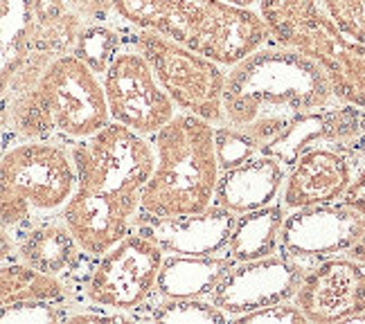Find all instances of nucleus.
<instances>
[{
    "label": "nucleus",
    "mask_w": 365,
    "mask_h": 324,
    "mask_svg": "<svg viewBox=\"0 0 365 324\" xmlns=\"http://www.w3.org/2000/svg\"><path fill=\"white\" fill-rule=\"evenodd\" d=\"M334 104L341 102L322 68L289 46H262L226 75V124L248 131L262 147L273 142L291 117Z\"/></svg>",
    "instance_id": "1"
},
{
    "label": "nucleus",
    "mask_w": 365,
    "mask_h": 324,
    "mask_svg": "<svg viewBox=\"0 0 365 324\" xmlns=\"http://www.w3.org/2000/svg\"><path fill=\"white\" fill-rule=\"evenodd\" d=\"M133 30L156 32L221 66H235L266 46L271 30L252 7L223 0H113Z\"/></svg>",
    "instance_id": "2"
},
{
    "label": "nucleus",
    "mask_w": 365,
    "mask_h": 324,
    "mask_svg": "<svg viewBox=\"0 0 365 324\" xmlns=\"http://www.w3.org/2000/svg\"><path fill=\"white\" fill-rule=\"evenodd\" d=\"M156 167L143 189L135 219H170L199 214L215 203L219 160L215 124L192 113H176L151 135Z\"/></svg>",
    "instance_id": "3"
},
{
    "label": "nucleus",
    "mask_w": 365,
    "mask_h": 324,
    "mask_svg": "<svg viewBox=\"0 0 365 324\" xmlns=\"http://www.w3.org/2000/svg\"><path fill=\"white\" fill-rule=\"evenodd\" d=\"M70 153L77 167V189L68 203L131 225L156 167L153 145L110 120L102 131L77 140Z\"/></svg>",
    "instance_id": "4"
},
{
    "label": "nucleus",
    "mask_w": 365,
    "mask_h": 324,
    "mask_svg": "<svg viewBox=\"0 0 365 324\" xmlns=\"http://www.w3.org/2000/svg\"><path fill=\"white\" fill-rule=\"evenodd\" d=\"M131 43L145 54L176 108L203 117L215 126L226 124V113H223L226 66L156 32L135 30Z\"/></svg>",
    "instance_id": "5"
},
{
    "label": "nucleus",
    "mask_w": 365,
    "mask_h": 324,
    "mask_svg": "<svg viewBox=\"0 0 365 324\" xmlns=\"http://www.w3.org/2000/svg\"><path fill=\"white\" fill-rule=\"evenodd\" d=\"M41 100L54 131L70 140H83L110 122L104 83L77 54H59L38 81Z\"/></svg>",
    "instance_id": "6"
},
{
    "label": "nucleus",
    "mask_w": 365,
    "mask_h": 324,
    "mask_svg": "<svg viewBox=\"0 0 365 324\" xmlns=\"http://www.w3.org/2000/svg\"><path fill=\"white\" fill-rule=\"evenodd\" d=\"M165 250L133 228L100 257L86 281L91 304L108 311H135L158 288Z\"/></svg>",
    "instance_id": "7"
},
{
    "label": "nucleus",
    "mask_w": 365,
    "mask_h": 324,
    "mask_svg": "<svg viewBox=\"0 0 365 324\" xmlns=\"http://www.w3.org/2000/svg\"><path fill=\"white\" fill-rule=\"evenodd\" d=\"M110 120L151 137L176 115V104L153 73L151 63L129 41L102 77Z\"/></svg>",
    "instance_id": "8"
},
{
    "label": "nucleus",
    "mask_w": 365,
    "mask_h": 324,
    "mask_svg": "<svg viewBox=\"0 0 365 324\" xmlns=\"http://www.w3.org/2000/svg\"><path fill=\"white\" fill-rule=\"evenodd\" d=\"M0 187L21 194L34 212H57L77 189L73 153L50 140H25L3 153Z\"/></svg>",
    "instance_id": "9"
},
{
    "label": "nucleus",
    "mask_w": 365,
    "mask_h": 324,
    "mask_svg": "<svg viewBox=\"0 0 365 324\" xmlns=\"http://www.w3.org/2000/svg\"><path fill=\"white\" fill-rule=\"evenodd\" d=\"M307 273V261L289 257L284 252L255 261H242L235 263L221 279L210 300L230 318H237L255 308L293 300Z\"/></svg>",
    "instance_id": "10"
},
{
    "label": "nucleus",
    "mask_w": 365,
    "mask_h": 324,
    "mask_svg": "<svg viewBox=\"0 0 365 324\" xmlns=\"http://www.w3.org/2000/svg\"><path fill=\"white\" fill-rule=\"evenodd\" d=\"M314 147L339 149L349 158L361 156L365 151V108L334 104L300 113L287 122L273 142L262 147V153L291 169L304 151Z\"/></svg>",
    "instance_id": "11"
},
{
    "label": "nucleus",
    "mask_w": 365,
    "mask_h": 324,
    "mask_svg": "<svg viewBox=\"0 0 365 324\" xmlns=\"http://www.w3.org/2000/svg\"><path fill=\"white\" fill-rule=\"evenodd\" d=\"M365 234V216L341 203L291 209L282 225L279 248L302 261H322L349 252Z\"/></svg>",
    "instance_id": "12"
},
{
    "label": "nucleus",
    "mask_w": 365,
    "mask_h": 324,
    "mask_svg": "<svg viewBox=\"0 0 365 324\" xmlns=\"http://www.w3.org/2000/svg\"><path fill=\"white\" fill-rule=\"evenodd\" d=\"M322 68L336 100L365 108V43L345 36L325 11L304 25L287 43Z\"/></svg>",
    "instance_id": "13"
},
{
    "label": "nucleus",
    "mask_w": 365,
    "mask_h": 324,
    "mask_svg": "<svg viewBox=\"0 0 365 324\" xmlns=\"http://www.w3.org/2000/svg\"><path fill=\"white\" fill-rule=\"evenodd\" d=\"M309 322H354L365 313V268L356 259L329 257L309 268L293 298Z\"/></svg>",
    "instance_id": "14"
},
{
    "label": "nucleus",
    "mask_w": 365,
    "mask_h": 324,
    "mask_svg": "<svg viewBox=\"0 0 365 324\" xmlns=\"http://www.w3.org/2000/svg\"><path fill=\"white\" fill-rule=\"evenodd\" d=\"M237 214L221 205H210L199 214L170 219H135V228L170 255L212 257L226 250Z\"/></svg>",
    "instance_id": "15"
},
{
    "label": "nucleus",
    "mask_w": 365,
    "mask_h": 324,
    "mask_svg": "<svg viewBox=\"0 0 365 324\" xmlns=\"http://www.w3.org/2000/svg\"><path fill=\"white\" fill-rule=\"evenodd\" d=\"M352 158L331 147H314L304 151L291 167L284 180L282 203L287 209L341 201L352 185Z\"/></svg>",
    "instance_id": "16"
},
{
    "label": "nucleus",
    "mask_w": 365,
    "mask_h": 324,
    "mask_svg": "<svg viewBox=\"0 0 365 324\" xmlns=\"http://www.w3.org/2000/svg\"><path fill=\"white\" fill-rule=\"evenodd\" d=\"M287 180V167L273 156L259 153L252 160L219 174L215 205L246 214L271 205Z\"/></svg>",
    "instance_id": "17"
},
{
    "label": "nucleus",
    "mask_w": 365,
    "mask_h": 324,
    "mask_svg": "<svg viewBox=\"0 0 365 324\" xmlns=\"http://www.w3.org/2000/svg\"><path fill=\"white\" fill-rule=\"evenodd\" d=\"M235 261L226 257H192V255H170L163 259L158 288L160 298H207L230 273Z\"/></svg>",
    "instance_id": "18"
},
{
    "label": "nucleus",
    "mask_w": 365,
    "mask_h": 324,
    "mask_svg": "<svg viewBox=\"0 0 365 324\" xmlns=\"http://www.w3.org/2000/svg\"><path fill=\"white\" fill-rule=\"evenodd\" d=\"M287 205L271 203L266 207L252 209L246 214H237L226 255L235 261H255L271 257L279 248L282 225L287 221Z\"/></svg>",
    "instance_id": "19"
},
{
    "label": "nucleus",
    "mask_w": 365,
    "mask_h": 324,
    "mask_svg": "<svg viewBox=\"0 0 365 324\" xmlns=\"http://www.w3.org/2000/svg\"><path fill=\"white\" fill-rule=\"evenodd\" d=\"M81 246L63 223H41L30 228L19 244V261L48 275L70 273L81 259Z\"/></svg>",
    "instance_id": "20"
},
{
    "label": "nucleus",
    "mask_w": 365,
    "mask_h": 324,
    "mask_svg": "<svg viewBox=\"0 0 365 324\" xmlns=\"http://www.w3.org/2000/svg\"><path fill=\"white\" fill-rule=\"evenodd\" d=\"M25 300H68V286L57 277L41 273L27 263H5L0 271V304Z\"/></svg>",
    "instance_id": "21"
},
{
    "label": "nucleus",
    "mask_w": 365,
    "mask_h": 324,
    "mask_svg": "<svg viewBox=\"0 0 365 324\" xmlns=\"http://www.w3.org/2000/svg\"><path fill=\"white\" fill-rule=\"evenodd\" d=\"M3 106L5 129L11 126L25 140H50L52 133H57L46 110V104L41 100L38 86L27 93L7 97V100H3Z\"/></svg>",
    "instance_id": "22"
},
{
    "label": "nucleus",
    "mask_w": 365,
    "mask_h": 324,
    "mask_svg": "<svg viewBox=\"0 0 365 324\" xmlns=\"http://www.w3.org/2000/svg\"><path fill=\"white\" fill-rule=\"evenodd\" d=\"M275 43L287 46L304 25L322 11L320 0H259L257 5Z\"/></svg>",
    "instance_id": "23"
},
{
    "label": "nucleus",
    "mask_w": 365,
    "mask_h": 324,
    "mask_svg": "<svg viewBox=\"0 0 365 324\" xmlns=\"http://www.w3.org/2000/svg\"><path fill=\"white\" fill-rule=\"evenodd\" d=\"M129 41H124L115 30H110V27L102 23H91L83 25L73 54H77L88 68H93L97 75L104 77L108 66L113 63V59L126 48Z\"/></svg>",
    "instance_id": "24"
},
{
    "label": "nucleus",
    "mask_w": 365,
    "mask_h": 324,
    "mask_svg": "<svg viewBox=\"0 0 365 324\" xmlns=\"http://www.w3.org/2000/svg\"><path fill=\"white\" fill-rule=\"evenodd\" d=\"M228 313L221 311L215 302L201 298H163L151 311V320L165 324H223L228 322Z\"/></svg>",
    "instance_id": "25"
},
{
    "label": "nucleus",
    "mask_w": 365,
    "mask_h": 324,
    "mask_svg": "<svg viewBox=\"0 0 365 324\" xmlns=\"http://www.w3.org/2000/svg\"><path fill=\"white\" fill-rule=\"evenodd\" d=\"M215 149L221 172L240 167L262 153V145L257 140L232 124H219L215 129Z\"/></svg>",
    "instance_id": "26"
},
{
    "label": "nucleus",
    "mask_w": 365,
    "mask_h": 324,
    "mask_svg": "<svg viewBox=\"0 0 365 324\" xmlns=\"http://www.w3.org/2000/svg\"><path fill=\"white\" fill-rule=\"evenodd\" d=\"M61 302H48V300H25V302H11L3 304L0 322L3 324H54L66 322L68 313L59 306Z\"/></svg>",
    "instance_id": "27"
},
{
    "label": "nucleus",
    "mask_w": 365,
    "mask_h": 324,
    "mask_svg": "<svg viewBox=\"0 0 365 324\" xmlns=\"http://www.w3.org/2000/svg\"><path fill=\"white\" fill-rule=\"evenodd\" d=\"M320 7L345 36L365 43V0H320Z\"/></svg>",
    "instance_id": "28"
},
{
    "label": "nucleus",
    "mask_w": 365,
    "mask_h": 324,
    "mask_svg": "<svg viewBox=\"0 0 365 324\" xmlns=\"http://www.w3.org/2000/svg\"><path fill=\"white\" fill-rule=\"evenodd\" d=\"M232 320L240 324H304L309 322L302 308L291 300L264 306V308H255V311L237 315Z\"/></svg>",
    "instance_id": "29"
},
{
    "label": "nucleus",
    "mask_w": 365,
    "mask_h": 324,
    "mask_svg": "<svg viewBox=\"0 0 365 324\" xmlns=\"http://www.w3.org/2000/svg\"><path fill=\"white\" fill-rule=\"evenodd\" d=\"M0 209H3V230L16 228V225L25 223L34 212L32 205L21 194L5 187H0Z\"/></svg>",
    "instance_id": "30"
},
{
    "label": "nucleus",
    "mask_w": 365,
    "mask_h": 324,
    "mask_svg": "<svg viewBox=\"0 0 365 324\" xmlns=\"http://www.w3.org/2000/svg\"><path fill=\"white\" fill-rule=\"evenodd\" d=\"M75 11L83 21L100 23L108 16V14H115V5H113V0H81V3L75 7Z\"/></svg>",
    "instance_id": "31"
},
{
    "label": "nucleus",
    "mask_w": 365,
    "mask_h": 324,
    "mask_svg": "<svg viewBox=\"0 0 365 324\" xmlns=\"http://www.w3.org/2000/svg\"><path fill=\"white\" fill-rule=\"evenodd\" d=\"M341 201H343L347 207L356 209L359 214L365 216V167L354 176L352 185L347 187V192H345V196H343Z\"/></svg>",
    "instance_id": "32"
},
{
    "label": "nucleus",
    "mask_w": 365,
    "mask_h": 324,
    "mask_svg": "<svg viewBox=\"0 0 365 324\" xmlns=\"http://www.w3.org/2000/svg\"><path fill=\"white\" fill-rule=\"evenodd\" d=\"M124 320L131 318H126L122 311H113V313H75L68 315L66 322H124Z\"/></svg>",
    "instance_id": "33"
},
{
    "label": "nucleus",
    "mask_w": 365,
    "mask_h": 324,
    "mask_svg": "<svg viewBox=\"0 0 365 324\" xmlns=\"http://www.w3.org/2000/svg\"><path fill=\"white\" fill-rule=\"evenodd\" d=\"M347 255L352 257V259H356V261H361V263L365 266V234L361 236V241H359L352 250L347 252Z\"/></svg>",
    "instance_id": "34"
},
{
    "label": "nucleus",
    "mask_w": 365,
    "mask_h": 324,
    "mask_svg": "<svg viewBox=\"0 0 365 324\" xmlns=\"http://www.w3.org/2000/svg\"><path fill=\"white\" fill-rule=\"evenodd\" d=\"M223 3H230L237 7H255V5H259V0H223Z\"/></svg>",
    "instance_id": "35"
},
{
    "label": "nucleus",
    "mask_w": 365,
    "mask_h": 324,
    "mask_svg": "<svg viewBox=\"0 0 365 324\" xmlns=\"http://www.w3.org/2000/svg\"><path fill=\"white\" fill-rule=\"evenodd\" d=\"M66 3H68L70 7H73V9H75V7H77V5L81 3V0H66Z\"/></svg>",
    "instance_id": "36"
},
{
    "label": "nucleus",
    "mask_w": 365,
    "mask_h": 324,
    "mask_svg": "<svg viewBox=\"0 0 365 324\" xmlns=\"http://www.w3.org/2000/svg\"><path fill=\"white\" fill-rule=\"evenodd\" d=\"M354 322H365V313H361V315H359V318H356Z\"/></svg>",
    "instance_id": "37"
}]
</instances>
